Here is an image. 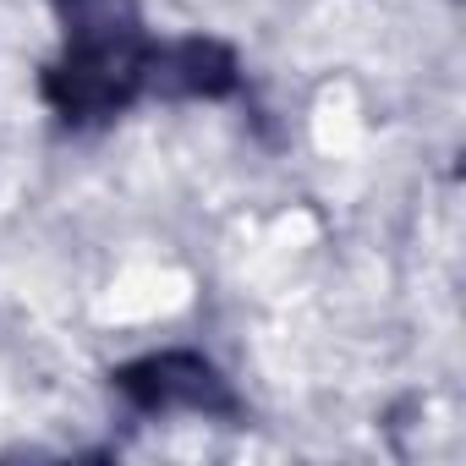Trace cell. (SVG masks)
<instances>
[{"instance_id": "6da1fadb", "label": "cell", "mask_w": 466, "mask_h": 466, "mask_svg": "<svg viewBox=\"0 0 466 466\" xmlns=\"http://www.w3.org/2000/svg\"><path fill=\"white\" fill-rule=\"evenodd\" d=\"M66 56L45 72V99L66 121H99L132 105L143 88V28L132 0H61Z\"/></svg>"}, {"instance_id": "7a4b0ae2", "label": "cell", "mask_w": 466, "mask_h": 466, "mask_svg": "<svg viewBox=\"0 0 466 466\" xmlns=\"http://www.w3.org/2000/svg\"><path fill=\"white\" fill-rule=\"evenodd\" d=\"M116 384L148 406V411H165V406H187V411H230V390L225 379L214 373V362L192 357V351H165V357H143L132 368L116 373Z\"/></svg>"}, {"instance_id": "3957f363", "label": "cell", "mask_w": 466, "mask_h": 466, "mask_svg": "<svg viewBox=\"0 0 466 466\" xmlns=\"http://www.w3.org/2000/svg\"><path fill=\"white\" fill-rule=\"evenodd\" d=\"M237 83V61L214 39H181V45H159L143 61V88L159 94H192V99H214Z\"/></svg>"}]
</instances>
